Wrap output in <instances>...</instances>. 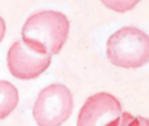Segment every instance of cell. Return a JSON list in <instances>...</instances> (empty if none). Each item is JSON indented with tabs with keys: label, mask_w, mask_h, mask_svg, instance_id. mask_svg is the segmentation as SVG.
Here are the masks:
<instances>
[{
	"label": "cell",
	"mask_w": 149,
	"mask_h": 126,
	"mask_svg": "<svg viewBox=\"0 0 149 126\" xmlns=\"http://www.w3.org/2000/svg\"><path fill=\"white\" fill-rule=\"evenodd\" d=\"M19 103V92L9 81H0V120L8 117Z\"/></svg>",
	"instance_id": "cell-6"
},
{
	"label": "cell",
	"mask_w": 149,
	"mask_h": 126,
	"mask_svg": "<svg viewBox=\"0 0 149 126\" xmlns=\"http://www.w3.org/2000/svg\"><path fill=\"white\" fill-rule=\"evenodd\" d=\"M51 63V54L41 53L24 40L15 41L8 51L9 72L18 79H34L45 72Z\"/></svg>",
	"instance_id": "cell-4"
},
{
	"label": "cell",
	"mask_w": 149,
	"mask_h": 126,
	"mask_svg": "<svg viewBox=\"0 0 149 126\" xmlns=\"http://www.w3.org/2000/svg\"><path fill=\"white\" fill-rule=\"evenodd\" d=\"M73 98L67 87L51 84L37 97L34 104V119L38 126H60L72 114Z\"/></svg>",
	"instance_id": "cell-3"
},
{
	"label": "cell",
	"mask_w": 149,
	"mask_h": 126,
	"mask_svg": "<svg viewBox=\"0 0 149 126\" xmlns=\"http://www.w3.org/2000/svg\"><path fill=\"white\" fill-rule=\"evenodd\" d=\"M107 56L118 68H142L149 62V35L139 28L124 27L108 38Z\"/></svg>",
	"instance_id": "cell-2"
},
{
	"label": "cell",
	"mask_w": 149,
	"mask_h": 126,
	"mask_svg": "<svg viewBox=\"0 0 149 126\" xmlns=\"http://www.w3.org/2000/svg\"><path fill=\"white\" fill-rule=\"evenodd\" d=\"M69 19L56 10H41L31 15L22 27V40L32 48L57 54L69 37Z\"/></svg>",
	"instance_id": "cell-1"
},
{
	"label": "cell",
	"mask_w": 149,
	"mask_h": 126,
	"mask_svg": "<svg viewBox=\"0 0 149 126\" xmlns=\"http://www.w3.org/2000/svg\"><path fill=\"white\" fill-rule=\"evenodd\" d=\"M102 5L107 6L108 9L111 10H116V12H127V10H132L140 0H101Z\"/></svg>",
	"instance_id": "cell-8"
},
{
	"label": "cell",
	"mask_w": 149,
	"mask_h": 126,
	"mask_svg": "<svg viewBox=\"0 0 149 126\" xmlns=\"http://www.w3.org/2000/svg\"><path fill=\"white\" fill-rule=\"evenodd\" d=\"M5 34H6V22L2 16H0V43L5 38Z\"/></svg>",
	"instance_id": "cell-9"
},
{
	"label": "cell",
	"mask_w": 149,
	"mask_h": 126,
	"mask_svg": "<svg viewBox=\"0 0 149 126\" xmlns=\"http://www.w3.org/2000/svg\"><path fill=\"white\" fill-rule=\"evenodd\" d=\"M110 126H149V120L145 117H140V116L136 117L130 113H123Z\"/></svg>",
	"instance_id": "cell-7"
},
{
	"label": "cell",
	"mask_w": 149,
	"mask_h": 126,
	"mask_svg": "<svg viewBox=\"0 0 149 126\" xmlns=\"http://www.w3.org/2000/svg\"><path fill=\"white\" fill-rule=\"evenodd\" d=\"M123 114L120 101L108 94L91 95L78 114V126H110Z\"/></svg>",
	"instance_id": "cell-5"
}]
</instances>
